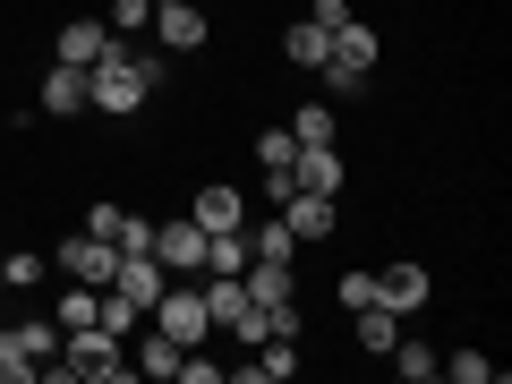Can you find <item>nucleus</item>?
Wrapping results in <instances>:
<instances>
[{
	"mask_svg": "<svg viewBox=\"0 0 512 384\" xmlns=\"http://www.w3.org/2000/svg\"><path fill=\"white\" fill-rule=\"evenodd\" d=\"M154 86H163V43H154V52H128V43H111V52L86 69V103L111 111V120H128V111L146 103Z\"/></svg>",
	"mask_w": 512,
	"mask_h": 384,
	"instance_id": "1",
	"label": "nucleus"
},
{
	"mask_svg": "<svg viewBox=\"0 0 512 384\" xmlns=\"http://www.w3.org/2000/svg\"><path fill=\"white\" fill-rule=\"evenodd\" d=\"M43 376H69V384H120V376H137V367H128V342H120V333L77 325V333H60V350L43 359Z\"/></svg>",
	"mask_w": 512,
	"mask_h": 384,
	"instance_id": "2",
	"label": "nucleus"
},
{
	"mask_svg": "<svg viewBox=\"0 0 512 384\" xmlns=\"http://www.w3.org/2000/svg\"><path fill=\"white\" fill-rule=\"evenodd\" d=\"M367 69H376V26H367V18H342V26H333V52H325V69H316V77H325L333 103H350V94L367 86Z\"/></svg>",
	"mask_w": 512,
	"mask_h": 384,
	"instance_id": "3",
	"label": "nucleus"
},
{
	"mask_svg": "<svg viewBox=\"0 0 512 384\" xmlns=\"http://www.w3.org/2000/svg\"><path fill=\"white\" fill-rule=\"evenodd\" d=\"M146 316H154V333H171L180 350H197L205 333H214V316H205V291H180V282H171V291L154 299Z\"/></svg>",
	"mask_w": 512,
	"mask_h": 384,
	"instance_id": "4",
	"label": "nucleus"
},
{
	"mask_svg": "<svg viewBox=\"0 0 512 384\" xmlns=\"http://www.w3.org/2000/svg\"><path fill=\"white\" fill-rule=\"evenodd\" d=\"M52 265H60L69 282H94V291H103V282L120 274V248H111L103 231H77V239H60V256H52Z\"/></svg>",
	"mask_w": 512,
	"mask_h": 384,
	"instance_id": "5",
	"label": "nucleus"
},
{
	"mask_svg": "<svg viewBox=\"0 0 512 384\" xmlns=\"http://www.w3.org/2000/svg\"><path fill=\"white\" fill-rule=\"evenodd\" d=\"M154 256L163 274H205V222H154Z\"/></svg>",
	"mask_w": 512,
	"mask_h": 384,
	"instance_id": "6",
	"label": "nucleus"
},
{
	"mask_svg": "<svg viewBox=\"0 0 512 384\" xmlns=\"http://www.w3.org/2000/svg\"><path fill=\"white\" fill-rule=\"evenodd\" d=\"M103 291H128L137 308H154V299L171 291V274H163V256H154V248H137V256H120V274H111Z\"/></svg>",
	"mask_w": 512,
	"mask_h": 384,
	"instance_id": "7",
	"label": "nucleus"
},
{
	"mask_svg": "<svg viewBox=\"0 0 512 384\" xmlns=\"http://www.w3.org/2000/svg\"><path fill=\"white\" fill-rule=\"evenodd\" d=\"M154 43H163V52H197L205 43V9L197 0H163V9H154Z\"/></svg>",
	"mask_w": 512,
	"mask_h": 384,
	"instance_id": "8",
	"label": "nucleus"
},
{
	"mask_svg": "<svg viewBox=\"0 0 512 384\" xmlns=\"http://www.w3.org/2000/svg\"><path fill=\"white\" fill-rule=\"evenodd\" d=\"M376 299L393 316H419L427 299H436V291H427V265H393V274H376Z\"/></svg>",
	"mask_w": 512,
	"mask_h": 384,
	"instance_id": "9",
	"label": "nucleus"
},
{
	"mask_svg": "<svg viewBox=\"0 0 512 384\" xmlns=\"http://www.w3.org/2000/svg\"><path fill=\"white\" fill-rule=\"evenodd\" d=\"M188 222H205V231H239V222H248V197H239V188H197V205H188Z\"/></svg>",
	"mask_w": 512,
	"mask_h": 384,
	"instance_id": "10",
	"label": "nucleus"
},
{
	"mask_svg": "<svg viewBox=\"0 0 512 384\" xmlns=\"http://www.w3.org/2000/svg\"><path fill=\"white\" fill-rule=\"evenodd\" d=\"M103 52H111V26L103 18H69V26H60V60H69V69H94Z\"/></svg>",
	"mask_w": 512,
	"mask_h": 384,
	"instance_id": "11",
	"label": "nucleus"
},
{
	"mask_svg": "<svg viewBox=\"0 0 512 384\" xmlns=\"http://www.w3.org/2000/svg\"><path fill=\"white\" fill-rule=\"evenodd\" d=\"M291 188L333 197V188H342V154H333V146H299V154H291Z\"/></svg>",
	"mask_w": 512,
	"mask_h": 384,
	"instance_id": "12",
	"label": "nucleus"
},
{
	"mask_svg": "<svg viewBox=\"0 0 512 384\" xmlns=\"http://www.w3.org/2000/svg\"><path fill=\"white\" fill-rule=\"evenodd\" d=\"M282 222H291V239H325V231H333V197L291 188V197H282Z\"/></svg>",
	"mask_w": 512,
	"mask_h": 384,
	"instance_id": "13",
	"label": "nucleus"
},
{
	"mask_svg": "<svg viewBox=\"0 0 512 384\" xmlns=\"http://www.w3.org/2000/svg\"><path fill=\"white\" fill-rule=\"evenodd\" d=\"M180 359H188V350L171 342V333H146V342L128 333V367H137V376H154V384H163V376H180Z\"/></svg>",
	"mask_w": 512,
	"mask_h": 384,
	"instance_id": "14",
	"label": "nucleus"
},
{
	"mask_svg": "<svg viewBox=\"0 0 512 384\" xmlns=\"http://www.w3.org/2000/svg\"><path fill=\"white\" fill-rule=\"evenodd\" d=\"M43 111H52V120H77V111H86V69L52 60V77H43Z\"/></svg>",
	"mask_w": 512,
	"mask_h": 384,
	"instance_id": "15",
	"label": "nucleus"
},
{
	"mask_svg": "<svg viewBox=\"0 0 512 384\" xmlns=\"http://www.w3.org/2000/svg\"><path fill=\"white\" fill-rule=\"evenodd\" d=\"M282 52H291V69H325V52H333V26H316V18H299L291 35H282Z\"/></svg>",
	"mask_w": 512,
	"mask_h": 384,
	"instance_id": "16",
	"label": "nucleus"
},
{
	"mask_svg": "<svg viewBox=\"0 0 512 384\" xmlns=\"http://www.w3.org/2000/svg\"><path fill=\"white\" fill-rule=\"evenodd\" d=\"M94 325H103V333H120V342H128V333L146 325V308H137L128 291H94Z\"/></svg>",
	"mask_w": 512,
	"mask_h": 384,
	"instance_id": "17",
	"label": "nucleus"
},
{
	"mask_svg": "<svg viewBox=\"0 0 512 384\" xmlns=\"http://www.w3.org/2000/svg\"><path fill=\"white\" fill-rule=\"evenodd\" d=\"M350 316H359V342L367 350H393V342H402V316L384 308V299H367V308H350Z\"/></svg>",
	"mask_w": 512,
	"mask_h": 384,
	"instance_id": "18",
	"label": "nucleus"
},
{
	"mask_svg": "<svg viewBox=\"0 0 512 384\" xmlns=\"http://www.w3.org/2000/svg\"><path fill=\"white\" fill-rule=\"evenodd\" d=\"M384 359H393V376H410V384H436V350H427V342H393Z\"/></svg>",
	"mask_w": 512,
	"mask_h": 384,
	"instance_id": "19",
	"label": "nucleus"
},
{
	"mask_svg": "<svg viewBox=\"0 0 512 384\" xmlns=\"http://www.w3.org/2000/svg\"><path fill=\"white\" fill-rule=\"evenodd\" d=\"M291 137H299V146H333V103H299L291 111Z\"/></svg>",
	"mask_w": 512,
	"mask_h": 384,
	"instance_id": "20",
	"label": "nucleus"
},
{
	"mask_svg": "<svg viewBox=\"0 0 512 384\" xmlns=\"http://www.w3.org/2000/svg\"><path fill=\"white\" fill-rule=\"evenodd\" d=\"M43 274H52V256H35V248H0V282H18V291H26V282H43Z\"/></svg>",
	"mask_w": 512,
	"mask_h": 384,
	"instance_id": "21",
	"label": "nucleus"
},
{
	"mask_svg": "<svg viewBox=\"0 0 512 384\" xmlns=\"http://www.w3.org/2000/svg\"><path fill=\"white\" fill-rule=\"evenodd\" d=\"M52 325H60V333H77V325H94V282H77V291H60V308H52Z\"/></svg>",
	"mask_w": 512,
	"mask_h": 384,
	"instance_id": "22",
	"label": "nucleus"
},
{
	"mask_svg": "<svg viewBox=\"0 0 512 384\" xmlns=\"http://www.w3.org/2000/svg\"><path fill=\"white\" fill-rule=\"evenodd\" d=\"M291 367H299V342H256L248 376H291Z\"/></svg>",
	"mask_w": 512,
	"mask_h": 384,
	"instance_id": "23",
	"label": "nucleus"
},
{
	"mask_svg": "<svg viewBox=\"0 0 512 384\" xmlns=\"http://www.w3.org/2000/svg\"><path fill=\"white\" fill-rule=\"evenodd\" d=\"M436 376H461V384H487V376H495V359H487V350H453V359H436Z\"/></svg>",
	"mask_w": 512,
	"mask_h": 384,
	"instance_id": "24",
	"label": "nucleus"
},
{
	"mask_svg": "<svg viewBox=\"0 0 512 384\" xmlns=\"http://www.w3.org/2000/svg\"><path fill=\"white\" fill-rule=\"evenodd\" d=\"M111 35H146V26H154V0H111Z\"/></svg>",
	"mask_w": 512,
	"mask_h": 384,
	"instance_id": "25",
	"label": "nucleus"
},
{
	"mask_svg": "<svg viewBox=\"0 0 512 384\" xmlns=\"http://www.w3.org/2000/svg\"><path fill=\"white\" fill-rule=\"evenodd\" d=\"M291 154H299L291 128H265V137H256V163H265V171H291Z\"/></svg>",
	"mask_w": 512,
	"mask_h": 384,
	"instance_id": "26",
	"label": "nucleus"
},
{
	"mask_svg": "<svg viewBox=\"0 0 512 384\" xmlns=\"http://www.w3.org/2000/svg\"><path fill=\"white\" fill-rule=\"evenodd\" d=\"M111 248H120V256H137V248H154V222H137V214H120V222H111Z\"/></svg>",
	"mask_w": 512,
	"mask_h": 384,
	"instance_id": "27",
	"label": "nucleus"
},
{
	"mask_svg": "<svg viewBox=\"0 0 512 384\" xmlns=\"http://www.w3.org/2000/svg\"><path fill=\"white\" fill-rule=\"evenodd\" d=\"M248 248H256V256H291V222H256Z\"/></svg>",
	"mask_w": 512,
	"mask_h": 384,
	"instance_id": "28",
	"label": "nucleus"
},
{
	"mask_svg": "<svg viewBox=\"0 0 512 384\" xmlns=\"http://www.w3.org/2000/svg\"><path fill=\"white\" fill-rule=\"evenodd\" d=\"M376 299V274H342V308H367Z\"/></svg>",
	"mask_w": 512,
	"mask_h": 384,
	"instance_id": "29",
	"label": "nucleus"
},
{
	"mask_svg": "<svg viewBox=\"0 0 512 384\" xmlns=\"http://www.w3.org/2000/svg\"><path fill=\"white\" fill-rule=\"evenodd\" d=\"M308 18H316V26H342V18H359V9H350V0H316Z\"/></svg>",
	"mask_w": 512,
	"mask_h": 384,
	"instance_id": "30",
	"label": "nucleus"
},
{
	"mask_svg": "<svg viewBox=\"0 0 512 384\" xmlns=\"http://www.w3.org/2000/svg\"><path fill=\"white\" fill-rule=\"evenodd\" d=\"M197 9H205V0H197Z\"/></svg>",
	"mask_w": 512,
	"mask_h": 384,
	"instance_id": "31",
	"label": "nucleus"
}]
</instances>
